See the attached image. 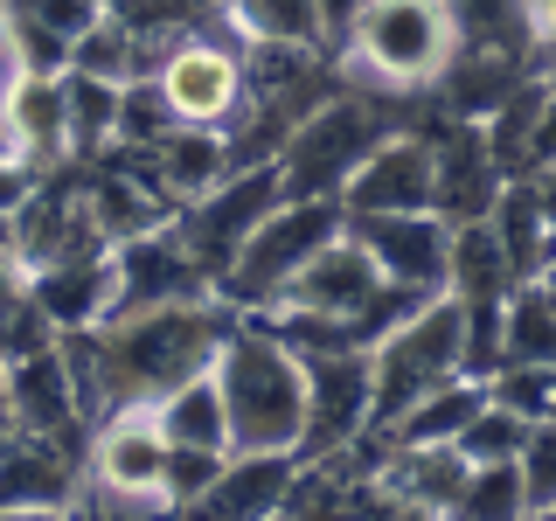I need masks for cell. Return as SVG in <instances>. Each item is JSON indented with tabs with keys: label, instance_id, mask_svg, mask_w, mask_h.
Here are the masks:
<instances>
[{
	"label": "cell",
	"instance_id": "28",
	"mask_svg": "<svg viewBox=\"0 0 556 521\" xmlns=\"http://www.w3.org/2000/svg\"><path fill=\"white\" fill-rule=\"evenodd\" d=\"M452 28H459V49H508V56H529V14L521 0H445Z\"/></svg>",
	"mask_w": 556,
	"mask_h": 521
},
{
	"label": "cell",
	"instance_id": "20",
	"mask_svg": "<svg viewBox=\"0 0 556 521\" xmlns=\"http://www.w3.org/2000/svg\"><path fill=\"white\" fill-rule=\"evenodd\" d=\"M77 188H84V202H91V223H98V237H104V243L147 237V230H161V223L174 216V202L161 195V188H153L139 167L112 161V153L84 167V174H77Z\"/></svg>",
	"mask_w": 556,
	"mask_h": 521
},
{
	"label": "cell",
	"instance_id": "19",
	"mask_svg": "<svg viewBox=\"0 0 556 521\" xmlns=\"http://www.w3.org/2000/svg\"><path fill=\"white\" fill-rule=\"evenodd\" d=\"M376 486L390 494L396 514H452L459 508V486H466V452L390 439V459L376 466Z\"/></svg>",
	"mask_w": 556,
	"mask_h": 521
},
{
	"label": "cell",
	"instance_id": "46",
	"mask_svg": "<svg viewBox=\"0 0 556 521\" xmlns=\"http://www.w3.org/2000/svg\"><path fill=\"white\" fill-rule=\"evenodd\" d=\"M0 369H8V361H0Z\"/></svg>",
	"mask_w": 556,
	"mask_h": 521
},
{
	"label": "cell",
	"instance_id": "3",
	"mask_svg": "<svg viewBox=\"0 0 556 521\" xmlns=\"http://www.w3.org/2000/svg\"><path fill=\"white\" fill-rule=\"evenodd\" d=\"M404 104L410 98H390V91H369V84L341 77V91L313 104L300 126H292V139L278 147V181H286V195L334 202L341 181L362 167V153H369L382 132H396Z\"/></svg>",
	"mask_w": 556,
	"mask_h": 521
},
{
	"label": "cell",
	"instance_id": "45",
	"mask_svg": "<svg viewBox=\"0 0 556 521\" xmlns=\"http://www.w3.org/2000/svg\"><path fill=\"white\" fill-rule=\"evenodd\" d=\"M0 8H8V14H22V8H28V0H0Z\"/></svg>",
	"mask_w": 556,
	"mask_h": 521
},
{
	"label": "cell",
	"instance_id": "12",
	"mask_svg": "<svg viewBox=\"0 0 556 521\" xmlns=\"http://www.w3.org/2000/svg\"><path fill=\"white\" fill-rule=\"evenodd\" d=\"M362 424H376L369 347L306 355V431H300V459H313V452H341Z\"/></svg>",
	"mask_w": 556,
	"mask_h": 521
},
{
	"label": "cell",
	"instance_id": "8",
	"mask_svg": "<svg viewBox=\"0 0 556 521\" xmlns=\"http://www.w3.org/2000/svg\"><path fill=\"white\" fill-rule=\"evenodd\" d=\"M84 480L77 486H98V494H132L147 500L153 514L167 508V431L153 424V404H118L104 410L84 439Z\"/></svg>",
	"mask_w": 556,
	"mask_h": 521
},
{
	"label": "cell",
	"instance_id": "26",
	"mask_svg": "<svg viewBox=\"0 0 556 521\" xmlns=\"http://www.w3.org/2000/svg\"><path fill=\"white\" fill-rule=\"evenodd\" d=\"M63 112H70V167H91L118 139V84L63 69Z\"/></svg>",
	"mask_w": 556,
	"mask_h": 521
},
{
	"label": "cell",
	"instance_id": "42",
	"mask_svg": "<svg viewBox=\"0 0 556 521\" xmlns=\"http://www.w3.org/2000/svg\"><path fill=\"white\" fill-rule=\"evenodd\" d=\"M529 188H535V202H543V216L556 223V167H535V174H529Z\"/></svg>",
	"mask_w": 556,
	"mask_h": 521
},
{
	"label": "cell",
	"instance_id": "14",
	"mask_svg": "<svg viewBox=\"0 0 556 521\" xmlns=\"http://www.w3.org/2000/svg\"><path fill=\"white\" fill-rule=\"evenodd\" d=\"M362 251L390 285L410 292H445V257H452V223L439 208H396V216H348Z\"/></svg>",
	"mask_w": 556,
	"mask_h": 521
},
{
	"label": "cell",
	"instance_id": "11",
	"mask_svg": "<svg viewBox=\"0 0 556 521\" xmlns=\"http://www.w3.org/2000/svg\"><path fill=\"white\" fill-rule=\"evenodd\" d=\"M417 132L431 139V208L445 223H480L494 208L501 181H508L494 147H486V132H480V118H431Z\"/></svg>",
	"mask_w": 556,
	"mask_h": 521
},
{
	"label": "cell",
	"instance_id": "22",
	"mask_svg": "<svg viewBox=\"0 0 556 521\" xmlns=\"http://www.w3.org/2000/svg\"><path fill=\"white\" fill-rule=\"evenodd\" d=\"M35 306L56 320V334H77V327H104L112 320V251L98 257H70V265H49L28 278Z\"/></svg>",
	"mask_w": 556,
	"mask_h": 521
},
{
	"label": "cell",
	"instance_id": "10",
	"mask_svg": "<svg viewBox=\"0 0 556 521\" xmlns=\"http://www.w3.org/2000/svg\"><path fill=\"white\" fill-rule=\"evenodd\" d=\"M0 390H8L14 424H22L28 439H49V445H63V452H77V459H84V439H91V424H84V404H77V376H70L63 334L49 341V347H28V355H14L8 369H0Z\"/></svg>",
	"mask_w": 556,
	"mask_h": 521
},
{
	"label": "cell",
	"instance_id": "17",
	"mask_svg": "<svg viewBox=\"0 0 556 521\" xmlns=\"http://www.w3.org/2000/svg\"><path fill=\"white\" fill-rule=\"evenodd\" d=\"M0 139L35 174L70 167V112H63V69H28L14 98L0 104Z\"/></svg>",
	"mask_w": 556,
	"mask_h": 521
},
{
	"label": "cell",
	"instance_id": "5",
	"mask_svg": "<svg viewBox=\"0 0 556 521\" xmlns=\"http://www.w3.org/2000/svg\"><path fill=\"white\" fill-rule=\"evenodd\" d=\"M341 202H320V195H286L271 208L265 223H257L251 237H243L237 265L216 278V300L237 306V313H265V300L278 285H286L292 271L306 265L313 251H320L327 237H341Z\"/></svg>",
	"mask_w": 556,
	"mask_h": 521
},
{
	"label": "cell",
	"instance_id": "30",
	"mask_svg": "<svg viewBox=\"0 0 556 521\" xmlns=\"http://www.w3.org/2000/svg\"><path fill=\"white\" fill-rule=\"evenodd\" d=\"M452 514H466V521H515V514H529L521 508V473H515V459H480V466H466V486H459V508Z\"/></svg>",
	"mask_w": 556,
	"mask_h": 521
},
{
	"label": "cell",
	"instance_id": "35",
	"mask_svg": "<svg viewBox=\"0 0 556 521\" xmlns=\"http://www.w3.org/2000/svg\"><path fill=\"white\" fill-rule=\"evenodd\" d=\"M223 459L230 452H202V445H167V508H195V500L216 486Z\"/></svg>",
	"mask_w": 556,
	"mask_h": 521
},
{
	"label": "cell",
	"instance_id": "29",
	"mask_svg": "<svg viewBox=\"0 0 556 521\" xmlns=\"http://www.w3.org/2000/svg\"><path fill=\"white\" fill-rule=\"evenodd\" d=\"M223 22L237 42H320L313 0H223Z\"/></svg>",
	"mask_w": 556,
	"mask_h": 521
},
{
	"label": "cell",
	"instance_id": "27",
	"mask_svg": "<svg viewBox=\"0 0 556 521\" xmlns=\"http://www.w3.org/2000/svg\"><path fill=\"white\" fill-rule=\"evenodd\" d=\"M480 404H486V382L480 376H452L445 390L417 396V404L396 417V424H382V431H390V439H404V445H452Z\"/></svg>",
	"mask_w": 556,
	"mask_h": 521
},
{
	"label": "cell",
	"instance_id": "9",
	"mask_svg": "<svg viewBox=\"0 0 556 521\" xmlns=\"http://www.w3.org/2000/svg\"><path fill=\"white\" fill-rule=\"evenodd\" d=\"M8 230H14V251H22L28 278H35V271H49V265H70V257H98V251H112V243L98 237L91 202H84V188H77V174H70V167L42 174V181L28 188V202L8 216Z\"/></svg>",
	"mask_w": 556,
	"mask_h": 521
},
{
	"label": "cell",
	"instance_id": "36",
	"mask_svg": "<svg viewBox=\"0 0 556 521\" xmlns=\"http://www.w3.org/2000/svg\"><path fill=\"white\" fill-rule=\"evenodd\" d=\"M35 69V56H28V35H22V22H14L8 8H0V104L14 98V84H22Z\"/></svg>",
	"mask_w": 556,
	"mask_h": 521
},
{
	"label": "cell",
	"instance_id": "7",
	"mask_svg": "<svg viewBox=\"0 0 556 521\" xmlns=\"http://www.w3.org/2000/svg\"><path fill=\"white\" fill-rule=\"evenodd\" d=\"M216 22V14H208ZM208 22L202 28H188V35H174V42L161 49V63H153V91H161V104L181 126H230V112L243 104V42L230 35V42H216L208 35Z\"/></svg>",
	"mask_w": 556,
	"mask_h": 521
},
{
	"label": "cell",
	"instance_id": "18",
	"mask_svg": "<svg viewBox=\"0 0 556 521\" xmlns=\"http://www.w3.org/2000/svg\"><path fill=\"white\" fill-rule=\"evenodd\" d=\"M77 480H84L77 452L22 431L0 452V514H63V508H77Z\"/></svg>",
	"mask_w": 556,
	"mask_h": 521
},
{
	"label": "cell",
	"instance_id": "38",
	"mask_svg": "<svg viewBox=\"0 0 556 521\" xmlns=\"http://www.w3.org/2000/svg\"><path fill=\"white\" fill-rule=\"evenodd\" d=\"M42 181V174H35L22 153H0V216H14V208L28 202V188Z\"/></svg>",
	"mask_w": 556,
	"mask_h": 521
},
{
	"label": "cell",
	"instance_id": "6",
	"mask_svg": "<svg viewBox=\"0 0 556 521\" xmlns=\"http://www.w3.org/2000/svg\"><path fill=\"white\" fill-rule=\"evenodd\" d=\"M278 202H286L278 161H265V167H230L216 188H208V195H195V202H181V208H174V216H167V230L181 237V251L195 257V265L208 271V285H216V278L237 265L243 237H251V230L271 216Z\"/></svg>",
	"mask_w": 556,
	"mask_h": 521
},
{
	"label": "cell",
	"instance_id": "40",
	"mask_svg": "<svg viewBox=\"0 0 556 521\" xmlns=\"http://www.w3.org/2000/svg\"><path fill=\"white\" fill-rule=\"evenodd\" d=\"M22 292H28V265H22V251H14L8 216H0V306H8V300H22Z\"/></svg>",
	"mask_w": 556,
	"mask_h": 521
},
{
	"label": "cell",
	"instance_id": "16",
	"mask_svg": "<svg viewBox=\"0 0 556 521\" xmlns=\"http://www.w3.org/2000/svg\"><path fill=\"white\" fill-rule=\"evenodd\" d=\"M112 161L139 167L174 208H181V202L208 195V188L230 174V139H223V126H181V118H174L167 139H161L153 153H118V147H112Z\"/></svg>",
	"mask_w": 556,
	"mask_h": 521
},
{
	"label": "cell",
	"instance_id": "23",
	"mask_svg": "<svg viewBox=\"0 0 556 521\" xmlns=\"http://www.w3.org/2000/svg\"><path fill=\"white\" fill-rule=\"evenodd\" d=\"M486 230H494V243H501V257H508L515 278H535L549 265V251H556V223L543 216L529 174H508V181H501L494 208H486Z\"/></svg>",
	"mask_w": 556,
	"mask_h": 521
},
{
	"label": "cell",
	"instance_id": "15",
	"mask_svg": "<svg viewBox=\"0 0 556 521\" xmlns=\"http://www.w3.org/2000/svg\"><path fill=\"white\" fill-rule=\"evenodd\" d=\"M208 271L181 251V237L167 230H147V237H126L112 243V313H139V306H174V300H208Z\"/></svg>",
	"mask_w": 556,
	"mask_h": 521
},
{
	"label": "cell",
	"instance_id": "32",
	"mask_svg": "<svg viewBox=\"0 0 556 521\" xmlns=\"http://www.w3.org/2000/svg\"><path fill=\"white\" fill-rule=\"evenodd\" d=\"M515 473H521V508L556 514V417H535L529 424V439L515 452Z\"/></svg>",
	"mask_w": 556,
	"mask_h": 521
},
{
	"label": "cell",
	"instance_id": "1",
	"mask_svg": "<svg viewBox=\"0 0 556 521\" xmlns=\"http://www.w3.org/2000/svg\"><path fill=\"white\" fill-rule=\"evenodd\" d=\"M208 369H216L223 410H230V452H300L306 361L257 313H237Z\"/></svg>",
	"mask_w": 556,
	"mask_h": 521
},
{
	"label": "cell",
	"instance_id": "41",
	"mask_svg": "<svg viewBox=\"0 0 556 521\" xmlns=\"http://www.w3.org/2000/svg\"><path fill=\"white\" fill-rule=\"evenodd\" d=\"M529 77L543 84V91H556V42H535L529 49Z\"/></svg>",
	"mask_w": 556,
	"mask_h": 521
},
{
	"label": "cell",
	"instance_id": "25",
	"mask_svg": "<svg viewBox=\"0 0 556 521\" xmlns=\"http://www.w3.org/2000/svg\"><path fill=\"white\" fill-rule=\"evenodd\" d=\"M501 361H515V369H556V292L543 278H521L501 300Z\"/></svg>",
	"mask_w": 556,
	"mask_h": 521
},
{
	"label": "cell",
	"instance_id": "39",
	"mask_svg": "<svg viewBox=\"0 0 556 521\" xmlns=\"http://www.w3.org/2000/svg\"><path fill=\"white\" fill-rule=\"evenodd\" d=\"M535 167H556V91L543 98V112H535V132H529V167H521V174H535Z\"/></svg>",
	"mask_w": 556,
	"mask_h": 521
},
{
	"label": "cell",
	"instance_id": "37",
	"mask_svg": "<svg viewBox=\"0 0 556 521\" xmlns=\"http://www.w3.org/2000/svg\"><path fill=\"white\" fill-rule=\"evenodd\" d=\"M362 8H369V0H313V28H320V49H327V56H341V42L355 35Z\"/></svg>",
	"mask_w": 556,
	"mask_h": 521
},
{
	"label": "cell",
	"instance_id": "4",
	"mask_svg": "<svg viewBox=\"0 0 556 521\" xmlns=\"http://www.w3.org/2000/svg\"><path fill=\"white\" fill-rule=\"evenodd\" d=\"M369 376H376V424H396L417 396L445 390L452 376H466V313L452 292L417 300L404 320L369 347Z\"/></svg>",
	"mask_w": 556,
	"mask_h": 521
},
{
	"label": "cell",
	"instance_id": "31",
	"mask_svg": "<svg viewBox=\"0 0 556 521\" xmlns=\"http://www.w3.org/2000/svg\"><path fill=\"white\" fill-rule=\"evenodd\" d=\"M104 14L118 28H132L139 42H174V35L202 28L216 8H202V0H104Z\"/></svg>",
	"mask_w": 556,
	"mask_h": 521
},
{
	"label": "cell",
	"instance_id": "24",
	"mask_svg": "<svg viewBox=\"0 0 556 521\" xmlns=\"http://www.w3.org/2000/svg\"><path fill=\"white\" fill-rule=\"evenodd\" d=\"M153 424L167 431V445H202V452H230V410H223L216 369L174 382L153 396Z\"/></svg>",
	"mask_w": 556,
	"mask_h": 521
},
{
	"label": "cell",
	"instance_id": "43",
	"mask_svg": "<svg viewBox=\"0 0 556 521\" xmlns=\"http://www.w3.org/2000/svg\"><path fill=\"white\" fill-rule=\"evenodd\" d=\"M14 439H22V424H14V404H8V390H0V452H8Z\"/></svg>",
	"mask_w": 556,
	"mask_h": 521
},
{
	"label": "cell",
	"instance_id": "44",
	"mask_svg": "<svg viewBox=\"0 0 556 521\" xmlns=\"http://www.w3.org/2000/svg\"><path fill=\"white\" fill-rule=\"evenodd\" d=\"M535 278H543V285L556 292V251H549V265H543V271H535Z\"/></svg>",
	"mask_w": 556,
	"mask_h": 521
},
{
	"label": "cell",
	"instance_id": "21",
	"mask_svg": "<svg viewBox=\"0 0 556 521\" xmlns=\"http://www.w3.org/2000/svg\"><path fill=\"white\" fill-rule=\"evenodd\" d=\"M300 473V452H230L216 486L195 500V514H230V521H265L286 508V486Z\"/></svg>",
	"mask_w": 556,
	"mask_h": 521
},
{
	"label": "cell",
	"instance_id": "33",
	"mask_svg": "<svg viewBox=\"0 0 556 521\" xmlns=\"http://www.w3.org/2000/svg\"><path fill=\"white\" fill-rule=\"evenodd\" d=\"M521 439H529V417H515L508 404H494V396H486V404L466 417V431L452 445L466 452V466H480V459H515Z\"/></svg>",
	"mask_w": 556,
	"mask_h": 521
},
{
	"label": "cell",
	"instance_id": "13",
	"mask_svg": "<svg viewBox=\"0 0 556 521\" xmlns=\"http://www.w3.org/2000/svg\"><path fill=\"white\" fill-rule=\"evenodd\" d=\"M341 216H396V208H431V139L417 126L382 132L362 167L341 181Z\"/></svg>",
	"mask_w": 556,
	"mask_h": 521
},
{
	"label": "cell",
	"instance_id": "2",
	"mask_svg": "<svg viewBox=\"0 0 556 521\" xmlns=\"http://www.w3.org/2000/svg\"><path fill=\"white\" fill-rule=\"evenodd\" d=\"M452 49H459V28H452L445 0H369L334 63H341L348 84H369V91H390V98H417V91L439 84Z\"/></svg>",
	"mask_w": 556,
	"mask_h": 521
},
{
	"label": "cell",
	"instance_id": "34",
	"mask_svg": "<svg viewBox=\"0 0 556 521\" xmlns=\"http://www.w3.org/2000/svg\"><path fill=\"white\" fill-rule=\"evenodd\" d=\"M486 396L494 404H508L515 417H556V369H515V361H501L494 376H486Z\"/></svg>",
	"mask_w": 556,
	"mask_h": 521
}]
</instances>
